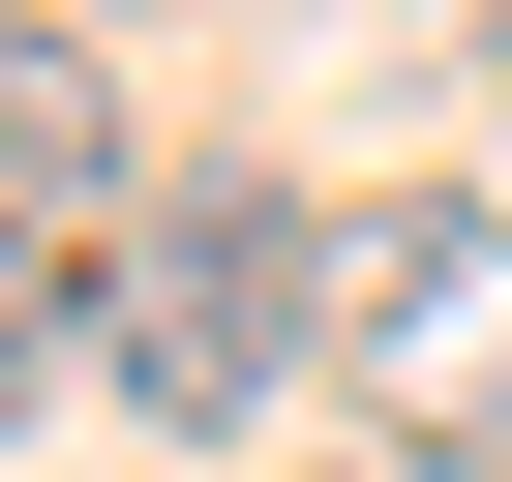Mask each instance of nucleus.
I'll list each match as a JSON object with an SVG mask.
<instances>
[{
	"instance_id": "1",
	"label": "nucleus",
	"mask_w": 512,
	"mask_h": 482,
	"mask_svg": "<svg viewBox=\"0 0 512 482\" xmlns=\"http://www.w3.org/2000/svg\"><path fill=\"white\" fill-rule=\"evenodd\" d=\"M302 362H332V211L302 181H151L91 241V392L121 422H272Z\"/></svg>"
},
{
	"instance_id": "3",
	"label": "nucleus",
	"mask_w": 512,
	"mask_h": 482,
	"mask_svg": "<svg viewBox=\"0 0 512 482\" xmlns=\"http://www.w3.org/2000/svg\"><path fill=\"white\" fill-rule=\"evenodd\" d=\"M121 211H151L121 91H91V61H0V241H121Z\"/></svg>"
},
{
	"instance_id": "5",
	"label": "nucleus",
	"mask_w": 512,
	"mask_h": 482,
	"mask_svg": "<svg viewBox=\"0 0 512 482\" xmlns=\"http://www.w3.org/2000/svg\"><path fill=\"white\" fill-rule=\"evenodd\" d=\"M0 61H61V0H0Z\"/></svg>"
},
{
	"instance_id": "2",
	"label": "nucleus",
	"mask_w": 512,
	"mask_h": 482,
	"mask_svg": "<svg viewBox=\"0 0 512 482\" xmlns=\"http://www.w3.org/2000/svg\"><path fill=\"white\" fill-rule=\"evenodd\" d=\"M332 392L392 422V452H512V211L482 181H362L332 211Z\"/></svg>"
},
{
	"instance_id": "6",
	"label": "nucleus",
	"mask_w": 512,
	"mask_h": 482,
	"mask_svg": "<svg viewBox=\"0 0 512 482\" xmlns=\"http://www.w3.org/2000/svg\"><path fill=\"white\" fill-rule=\"evenodd\" d=\"M452 31H512V0H452Z\"/></svg>"
},
{
	"instance_id": "4",
	"label": "nucleus",
	"mask_w": 512,
	"mask_h": 482,
	"mask_svg": "<svg viewBox=\"0 0 512 482\" xmlns=\"http://www.w3.org/2000/svg\"><path fill=\"white\" fill-rule=\"evenodd\" d=\"M61 362H91V241H0V422H31Z\"/></svg>"
}]
</instances>
